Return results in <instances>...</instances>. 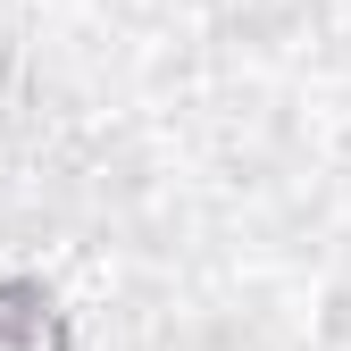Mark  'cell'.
<instances>
[{
  "label": "cell",
  "mask_w": 351,
  "mask_h": 351,
  "mask_svg": "<svg viewBox=\"0 0 351 351\" xmlns=\"http://www.w3.org/2000/svg\"><path fill=\"white\" fill-rule=\"evenodd\" d=\"M0 351H75V318L42 276L0 268Z\"/></svg>",
  "instance_id": "cell-1"
}]
</instances>
